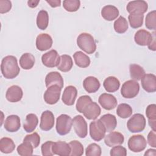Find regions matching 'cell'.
I'll return each instance as SVG.
<instances>
[{"instance_id": "25", "label": "cell", "mask_w": 156, "mask_h": 156, "mask_svg": "<svg viewBox=\"0 0 156 156\" xmlns=\"http://www.w3.org/2000/svg\"><path fill=\"white\" fill-rule=\"evenodd\" d=\"M119 10L114 5H105L101 10V15L102 18L107 21H113L119 16Z\"/></svg>"}, {"instance_id": "48", "label": "cell", "mask_w": 156, "mask_h": 156, "mask_svg": "<svg viewBox=\"0 0 156 156\" xmlns=\"http://www.w3.org/2000/svg\"><path fill=\"white\" fill-rule=\"evenodd\" d=\"M12 8V2L9 0L0 1V13L1 14L9 12Z\"/></svg>"}, {"instance_id": "5", "label": "cell", "mask_w": 156, "mask_h": 156, "mask_svg": "<svg viewBox=\"0 0 156 156\" xmlns=\"http://www.w3.org/2000/svg\"><path fill=\"white\" fill-rule=\"evenodd\" d=\"M72 126V119L68 115L62 114L56 119V130L60 135H65L69 133Z\"/></svg>"}, {"instance_id": "28", "label": "cell", "mask_w": 156, "mask_h": 156, "mask_svg": "<svg viewBox=\"0 0 156 156\" xmlns=\"http://www.w3.org/2000/svg\"><path fill=\"white\" fill-rule=\"evenodd\" d=\"M103 86L107 92L114 93L119 89L120 82L116 77L114 76H109L104 80Z\"/></svg>"}, {"instance_id": "13", "label": "cell", "mask_w": 156, "mask_h": 156, "mask_svg": "<svg viewBox=\"0 0 156 156\" xmlns=\"http://www.w3.org/2000/svg\"><path fill=\"white\" fill-rule=\"evenodd\" d=\"M54 116L49 110L44 111L41 115L40 127L43 131L50 130L54 125Z\"/></svg>"}, {"instance_id": "20", "label": "cell", "mask_w": 156, "mask_h": 156, "mask_svg": "<svg viewBox=\"0 0 156 156\" xmlns=\"http://www.w3.org/2000/svg\"><path fill=\"white\" fill-rule=\"evenodd\" d=\"M101 112V109L99 105L95 102H91L85 107L82 113L87 119L94 120L100 115Z\"/></svg>"}, {"instance_id": "26", "label": "cell", "mask_w": 156, "mask_h": 156, "mask_svg": "<svg viewBox=\"0 0 156 156\" xmlns=\"http://www.w3.org/2000/svg\"><path fill=\"white\" fill-rule=\"evenodd\" d=\"M104 124L106 132H113L116 127L117 121L115 115L112 114H105L102 115L99 119Z\"/></svg>"}, {"instance_id": "2", "label": "cell", "mask_w": 156, "mask_h": 156, "mask_svg": "<svg viewBox=\"0 0 156 156\" xmlns=\"http://www.w3.org/2000/svg\"><path fill=\"white\" fill-rule=\"evenodd\" d=\"M78 47L88 54L94 53L96 50V44L94 38L88 33H81L77 38Z\"/></svg>"}, {"instance_id": "52", "label": "cell", "mask_w": 156, "mask_h": 156, "mask_svg": "<svg viewBox=\"0 0 156 156\" xmlns=\"http://www.w3.org/2000/svg\"><path fill=\"white\" fill-rule=\"evenodd\" d=\"M39 2L40 0H29L27 1V4L30 8H35L38 5Z\"/></svg>"}, {"instance_id": "36", "label": "cell", "mask_w": 156, "mask_h": 156, "mask_svg": "<svg viewBox=\"0 0 156 156\" xmlns=\"http://www.w3.org/2000/svg\"><path fill=\"white\" fill-rule=\"evenodd\" d=\"M117 115L123 119L130 117L132 114V108L127 104L122 103L118 105L116 109Z\"/></svg>"}, {"instance_id": "8", "label": "cell", "mask_w": 156, "mask_h": 156, "mask_svg": "<svg viewBox=\"0 0 156 156\" xmlns=\"http://www.w3.org/2000/svg\"><path fill=\"white\" fill-rule=\"evenodd\" d=\"M61 90L62 88L57 85H51L48 87L43 95L45 102L49 105L56 104L59 101Z\"/></svg>"}, {"instance_id": "41", "label": "cell", "mask_w": 156, "mask_h": 156, "mask_svg": "<svg viewBox=\"0 0 156 156\" xmlns=\"http://www.w3.org/2000/svg\"><path fill=\"white\" fill-rule=\"evenodd\" d=\"M145 26L149 30H155L156 29V11L155 10L147 14L145 20Z\"/></svg>"}, {"instance_id": "51", "label": "cell", "mask_w": 156, "mask_h": 156, "mask_svg": "<svg viewBox=\"0 0 156 156\" xmlns=\"http://www.w3.org/2000/svg\"><path fill=\"white\" fill-rule=\"evenodd\" d=\"M46 2L48 3L51 7L55 8L60 6L61 1L60 0H46Z\"/></svg>"}, {"instance_id": "50", "label": "cell", "mask_w": 156, "mask_h": 156, "mask_svg": "<svg viewBox=\"0 0 156 156\" xmlns=\"http://www.w3.org/2000/svg\"><path fill=\"white\" fill-rule=\"evenodd\" d=\"M153 37H152V39L151 40V41L150 42V43L147 45L148 48L153 51H155L156 50V42H155V32L154 31L152 33Z\"/></svg>"}, {"instance_id": "18", "label": "cell", "mask_w": 156, "mask_h": 156, "mask_svg": "<svg viewBox=\"0 0 156 156\" xmlns=\"http://www.w3.org/2000/svg\"><path fill=\"white\" fill-rule=\"evenodd\" d=\"M124 141V135L118 132H111L104 137L105 144L108 147L122 144Z\"/></svg>"}, {"instance_id": "22", "label": "cell", "mask_w": 156, "mask_h": 156, "mask_svg": "<svg viewBox=\"0 0 156 156\" xmlns=\"http://www.w3.org/2000/svg\"><path fill=\"white\" fill-rule=\"evenodd\" d=\"M45 84L46 87L57 85L62 89L63 87V79L62 75L57 71L49 73L45 77Z\"/></svg>"}, {"instance_id": "10", "label": "cell", "mask_w": 156, "mask_h": 156, "mask_svg": "<svg viewBox=\"0 0 156 156\" xmlns=\"http://www.w3.org/2000/svg\"><path fill=\"white\" fill-rule=\"evenodd\" d=\"M60 56H59L57 51L55 49H52L41 56V62L43 64L48 68H54L59 64Z\"/></svg>"}, {"instance_id": "37", "label": "cell", "mask_w": 156, "mask_h": 156, "mask_svg": "<svg viewBox=\"0 0 156 156\" xmlns=\"http://www.w3.org/2000/svg\"><path fill=\"white\" fill-rule=\"evenodd\" d=\"M114 29L118 34H123L128 29V23L127 20L122 16H120L114 23Z\"/></svg>"}, {"instance_id": "49", "label": "cell", "mask_w": 156, "mask_h": 156, "mask_svg": "<svg viewBox=\"0 0 156 156\" xmlns=\"http://www.w3.org/2000/svg\"><path fill=\"white\" fill-rule=\"evenodd\" d=\"M147 141L149 146L152 147H156V134L155 131L151 130L147 135Z\"/></svg>"}, {"instance_id": "38", "label": "cell", "mask_w": 156, "mask_h": 156, "mask_svg": "<svg viewBox=\"0 0 156 156\" xmlns=\"http://www.w3.org/2000/svg\"><path fill=\"white\" fill-rule=\"evenodd\" d=\"M144 15L143 14H130L128 16V20L130 26L132 28L137 29L142 26L143 24Z\"/></svg>"}, {"instance_id": "7", "label": "cell", "mask_w": 156, "mask_h": 156, "mask_svg": "<svg viewBox=\"0 0 156 156\" xmlns=\"http://www.w3.org/2000/svg\"><path fill=\"white\" fill-rule=\"evenodd\" d=\"M127 145L131 151L133 152H140L146 147L147 141L143 135H135L129 139Z\"/></svg>"}, {"instance_id": "33", "label": "cell", "mask_w": 156, "mask_h": 156, "mask_svg": "<svg viewBox=\"0 0 156 156\" xmlns=\"http://www.w3.org/2000/svg\"><path fill=\"white\" fill-rule=\"evenodd\" d=\"M15 148L13 141L7 137H3L0 140V151L4 154L12 153Z\"/></svg>"}, {"instance_id": "53", "label": "cell", "mask_w": 156, "mask_h": 156, "mask_svg": "<svg viewBox=\"0 0 156 156\" xmlns=\"http://www.w3.org/2000/svg\"><path fill=\"white\" fill-rule=\"evenodd\" d=\"M145 156L146 155H153V156H155L156 155V151L155 149H147L144 154Z\"/></svg>"}, {"instance_id": "1", "label": "cell", "mask_w": 156, "mask_h": 156, "mask_svg": "<svg viewBox=\"0 0 156 156\" xmlns=\"http://www.w3.org/2000/svg\"><path fill=\"white\" fill-rule=\"evenodd\" d=\"M1 70L2 76L5 79H12L16 77L20 71L16 58L13 55H7L4 57L1 61Z\"/></svg>"}, {"instance_id": "47", "label": "cell", "mask_w": 156, "mask_h": 156, "mask_svg": "<svg viewBox=\"0 0 156 156\" xmlns=\"http://www.w3.org/2000/svg\"><path fill=\"white\" fill-rule=\"evenodd\" d=\"M110 154L111 156H126L127 155V150L123 146L117 145L112 147Z\"/></svg>"}, {"instance_id": "19", "label": "cell", "mask_w": 156, "mask_h": 156, "mask_svg": "<svg viewBox=\"0 0 156 156\" xmlns=\"http://www.w3.org/2000/svg\"><path fill=\"white\" fill-rule=\"evenodd\" d=\"M23 96V92L21 88L18 85H12L8 88L5 98L10 102H17L20 101Z\"/></svg>"}, {"instance_id": "32", "label": "cell", "mask_w": 156, "mask_h": 156, "mask_svg": "<svg viewBox=\"0 0 156 156\" xmlns=\"http://www.w3.org/2000/svg\"><path fill=\"white\" fill-rule=\"evenodd\" d=\"M146 115L149 125L152 130L155 131L156 127V105L154 104L149 105L146 109Z\"/></svg>"}, {"instance_id": "34", "label": "cell", "mask_w": 156, "mask_h": 156, "mask_svg": "<svg viewBox=\"0 0 156 156\" xmlns=\"http://www.w3.org/2000/svg\"><path fill=\"white\" fill-rule=\"evenodd\" d=\"M37 26L39 29L45 30L49 24V15L44 10H40L37 16Z\"/></svg>"}, {"instance_id": "30", "label": "cell", "mask_w": 156, "mask_h": 156, "mask_svg": "<svg viewBox=\"0 0 156 156\" xmlns=\"http://www.w3.org/2000/svg\"><path fill=\"white\" fill-rule=\"evenodd\" d=\"M75 63L80 68H87L90 64V57L82 51H77L73 55Z\"/></svg>"}, {"instance_id": "31", "label": "cell", "mask_w": 156, "mask_h": 156, "mask_svg": "<svg viewBox=\"0 0 156 156\" xmlns=\"http://www.w3.org/2000/svg\"><path fill=\"white\" fill-rule=\"evenodd\" d=\"M73 66V62L71 57L67 54H63L60 56V60L57 69L62 72L69 71Z\"/></svg>"}, {"instance_id": "11", "label": "cell", "mask_w": 156, "mask_h": 156, "mask_svg": "<svg viewBox=\"0 0 156 156\" xmlns=\"http://www.w3.org/2000/svg\"><path fill=\"white\" fill-rule=\"evenodd\" d=\"M147 9V3L143 0L130 1L126 7V9L130 14H143L146 12Z\"/></svg>"}, {"instance_id": "42", "label": "cell", "mask_w": 156, "mask_h": 156, "mask_svg": "<svg viewBox=\"0 0 156 156\" xmlns=\"http://www.w3.org/2000/svg\"><path fill=\"white\" fill-rule=\"evenodd\" d=\"M91 102H93L91 98L88 96V95H83L81 96L79 98L77 103H76V110L78 111V112L82 113L83 110L85 108V107Z\"/></svg>"}, {"instance_id": "3", "label": "cell", "mask_w": 156, "mask_h": 156, "mask_svg": "<svg viewBox=\"0 0 156 156\" xmlns=\"http://www.w3.org/2000/svg\"><path fill=\"white\" fill-rule=\"evenodd\" d=\"M146 122L144 116L140 113L134 114L127 121V127L132 133L142 132L146 127Z\"/></svg>"}, {"instance_id": "16", "label": "cell", "mask_w": 156, "mask_h": 156, "mask_svg": "<svg viewBox=\"0 0 156 156\" xmlns=\"http://www.w3.org/2000/svg\"><path fill=\"white\" fill-rule=\"evenodd\" d=\"M143 88L147 93L156 91V76L153 74H145L141 79Z\"/></svg>"}, {"instance_id": "9", "label": "cell", "mask_w": 156, "mask_h": 156, "mask_svg": "<svg viewBox=\"0 0 156 156\" xmlns=\"http://www.w3.org/2000/svg\"><path fill=\"white\" fill-rule=\"evenodd\" d=\"M74 130L77 135L80 138L87 136L88 133L87 123L81 115H76L72 119Z\"/></svg>"}, {"instance_id": "6", "label": "cell", "mask_w": 156, "mask_h": 156, "mask_svg": "<svg viewBox=\"0 0 156 156\" xmlns=\"http://www.w3.org/2000/svg\"><path fill=\"white\" fill-rule=\"evenodd\" d=\"M105 127L100 119L95 120L90 122V135L93 140L100 141L105 137Z\"/></svg>"}, {"instance_id": "15", "label": "cell", "mask_w": 156, "mask_h": 156, "mask_svg": "<svg viewBox=\"0 0 156 156\" xmlns=\"http://www.w3.org/2000/svg\"><path fill=\"white\" fill-rule=\"evenodd\" d=\"M52 38L48 34H39L36 38V47L40 51H46L52 46Z\"/></svg>"}, {"instance_id": "27", "label": "cell", "mask_w": 156, "mask_h": 156, "mask_svg": "<svg viewBox=\"0 0 156 156\" xmlns=\"http://www.w3.org/2000/svg\"><path fill=\"white\" fill-rule=\"evenodd\" d=\"M38 123V119L37 116L34 113H29L26 117V120L23 124L24 130L27 133L32 132L36 129Z\"/></svg>"}, {"instance_id": "39", "label": "cell", "mask_w": 156, "mask_h": 156, "mask_svg": "<svg viewBox=\"0 0 156 156\" xmlns=\"http://www.w3.org/2000/svg\"><path fill=\"white\" fill-rule=\"evenodd\" d=\"M17 152L20 155H32L33 154L34 147L32 144L28 141H23L17 147Z\"/></svg>"}, {"instance_id": "35", "label": "cell", "mask_w": 156, "mask_h": 156, "mask_svg": "<svg viewBox=\"0 0 156 156\" xmlns=\"http://www.w3.org/2000/svg\"><path fill=\"white\" fill-rule=\"evenodd\" d=\"M129 71L131 78L136 81L141 80V79L145 74V71L143 68L137 64L130 65Z\"/></svg>"}, {"instance_id": "12", "label": "cell", "mask_w": 156, "mask_h": 156, "mask_svg": "<svg viewBox=\"0 0 156 156\" xmlns=\"http://www.w3.org/2000/svg\"><path fill=\"white\" fill-rule=\"evenodd\" d=\"M98 102L101 107L107 110L114 109L117 105V99L112 94L108 93H102L98 99Z\"/></svg>"}, {"instance_id": "14", "label": "cell", "mask_w": 156, "mask_h": 156, "mask_svg": "<svg viewBox=\"0 0 156 156\" xmlns=\"http://www.w3.org/2000/svg\"><path fill=\"white\" fill-rule=\"evenodd\" d=\"M77 95V90L76 88L73 85H69L65 88L62 100L65 105L71 106L74 104Z\"/></svg>"}, {"instance_id": "40", "label": "cell", "mask_w": 156, "mask_h": 156, "mask_svg": "<svg viewBox=\"0 0 156 156\" xmlns=\"http://www.w3.org/2000/svg\"><path fill=\"white\" fill-rule=\"evenodd\" d=\"M71 151L70 155L71 156H81L83 154V146L80 142L77 140H73L69 143Z\"/></svg>"}, {"instance_id": "4", "label": "cell", "mask_w": 156, "mask_h": 156, "mask_svg": "<svg viewBox=\"0 0 156 156\" xmlns=\"http://www.w3.org/2000/svg\"><path fill=\"white\" fill-rule=\"evenodd\" d=\"M140 91V85L135 80L126 81L121 88L122 96L126 99H132L137 96Z\"/></svg>"}, {"instance_id": "46", "label": "cell", "mask_w": 156, "mask_h": 156, "mask_svg": "<svg viewBox=\"0 0 156 156\" xmlns=\"http://www.w3.org/2000/svg\"><path fill=\"white\" fill-rule=\"evenodd\" d=\"M54 143L52 141H48L41 145V151L43 156H52L54 155L52 149Z\"/></svg>"}, {"instance_id": "43", "label": "cell", "mask_w": 156, "mask_h": 156, "mask_svg": "<svg viewBox=\"0 0 156 156\" xmlns=\"http://www.w3.org/2000/svg\"><path fill=\"white\" fill-rule=\"evenodd\" d=\"M80 2L79 0H65L63 2V8L68 12H76L80 7Z\"/></svg>"}, {"instance_id": "45", "label": "cell", "mask_w": 156, "mask_h": 156, "mask_svg": "<svg viewBox=\"0 0 156 156\" xmlns=\"http://www.w3.org/2000/svg\"><path fill=\"white\" fill-rule=\"evenodd\" d=\"M23 141H28L32 144L34 148H37L40 143V136L37 132H34L27 135L23 139Z\"/></svg>"}, {"instance_id": "29", "label": "cell", "mask_w": 156, "mask_h": 156, "mask_svg": "<svg viewBox=\"0 0 156 156\" xmlns=\"http://www.w3.org/2000/svg\"><path fill=\"white\" fill-rule=\"evenodd\" d=\"M20 66L24 69H30L35 65V57L30 53L23 54L20 58Z\"/></svg>"}, {"instance_id": "21", "label": "cell", "mask_w": 156, "mask_h": 156, "mask_svg": "<svg viewBox=\"0 0 156 156\" xmlns=\"http://www.w3.org/2000/svg\"><path fill=\"white\" fill-rule=\"evenodd\" d=\"M152 34H151L144 29H140L135 33L134 40L138 45L144 46L146 45L147 46L150 43L152 39Z\"/></svg>"}, {"instance_id": "44", "label": "cell", "mask_w": 156, "mask_h": 156, "mask_svg": "<svg viewBox=\"0 0 156 156\" xmlns=\"http://www.w3.org/2000/svg\"><path fill=\"white\" fill-rule=\"evenodd\" d=\"M101 154V147L94 143L90 144L85 149V155L87 156H100Z\"/></svg>"}, {"instance_id": "23", "label": "cell", "mask_w": 156, "mask_h": 156, "mask_svg": "<svg viewBox=\"0 0 156 156\" xmlns=\"http://www.w3.org/2000/svg\"><path fill=\"white\" fill-rule=\"evenodd\" d=\"M52 149L54 155L55 154L60 156L69 155L71 151L69 144L62 141L54 142Z\"/></svg>"}, {"instance_id": "24", "label": "cell", "mask_w": 156, "mask_h": 156, "mask_svg": "<svg viewBox=\"0 0 156 156\" xmlns=\"http://www.w3.org/2000/svg\"><path fill=\"white\" fill-rule=\"evenodd\" d=\"M99 80L95 77L88 76L83 81V87L85 90L89 93H96L100 88Z\"/></svg>"}, {"instance_id": "17", "label": "cell", "mask_w": 156, "mask_h": 156, "mask_svg": "<svg viewBox=\"0 0 156 156\" xmlns=\"http://www.w3.org/2000/svg\"><path fill=\"white\" fill-rule=\"evenodd\" d=\"M4 127L7 132H17L21 127L20 117L16 115H11L8 116L4 121Z\"/></svg>"}]
</instances>
